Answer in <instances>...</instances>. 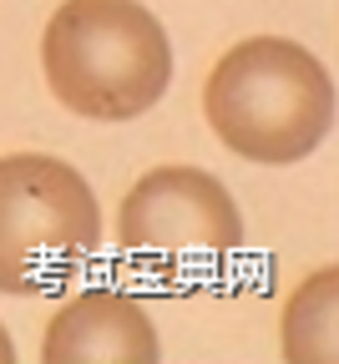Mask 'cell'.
Wrapping results in <instances>:
<instances>
[{
  "label": "cell",
  "mask_w": 339,
  "mask_h": 364,
  "mask_svg": "<svg viewBox=\"0 0 339 364\" xmlns=\"http://www.w3.org/2000/svg\"><path fill=\"white\" fill-rule=\"evenodd\" d=\"M41 66L66 112L132 122L172 86V46L162 21L137 0H66L46 21Z\"/></svg>",
  "instance_id": "cell-2"
},
{
  "label": "cell",
  "mask_w": 339,
  "mask_h": 364,
  "mask_svg": "<svg viewBox=\"0 0 339 364\" xmlns=\"http://www.w3.org/2000/svg\"><path fill=\"white\" fill-rule=\"evenodd\" d=\"M11 359H16V344H11L6 329H0V364H11Z\"/></svg>",
  "instance_id": "cell-7"
},
{
  "label": "cell",
  "mask_w": 339,
  "mask_h": 364,
  "mask_svg": "<svg viewBox=\"0 0 339 364\" xmlns=\"http://www.w3.org/2000/svg\"><path fill=\"white\" fill-rule=\"evenodd\" d=\"M102 248L91 182L51 152L0 157V294H56Z\"/></svg>",
  "instance_id": "cell-3"
},
{
  "label": "cell",
  "mask_w": 339,
  "mask_h": 364,
  "mask_svg": "<svg viewBox=\"0 0 339 364\" xmlns=\"http://www.w3.org/2000/svg\"><path fill=\"white\" fill-rule=\"evenodd\" d=\"M283 359H339V268H314L283 304Z\"/></svg>",
  "instance_id": "cell-6"
},
{
  "label": "cell",
  "mask_w": 339,
  "mask_h": 364,
  "mask_svg": "<svg viewBox=\"0 0 339 364\" xmlns=\"http://www.w3.org/2000/svg\"><path fill=\"white\" fill-rule=\"evenodd\" d=\"M213 136L259 167L309 157L334 127V86L324 61L288 36H249L228 46L203 81Z\"/></svg>",
  "instance_id": "cell-1"
},
{
  "label": "cell",
  "mask_w": 339,
  "mask_h": 364,
  "mask_svg": "<svg viewBox=\"0 0 339 364\" xmlns=\"http://www.w3.org/2000/svg\"><path fill=\"white\" fill-rule=\"evenodd\" d=\"M162 354L152 314L127 289H81L46 324V364H152Z\"/></svg>",
  "instance_id": "cell-5"
},
{
  "label": "cell",
  "mask_w": 339,
  "mask_h": 364,
  "mask_svg": "<svg viewBox=\"0 0 339 364\" xmlns=\"http://www.w3.org/2000/svg\"><path fill=\"white\" fill-rule=\"evenodd\" d=\"M117 248L152 284L192 289L244 248V213L233 193L203 167H152L122 193Z\"/></svg>",
  "instance_id": "cell-4"
}]
</instances>
